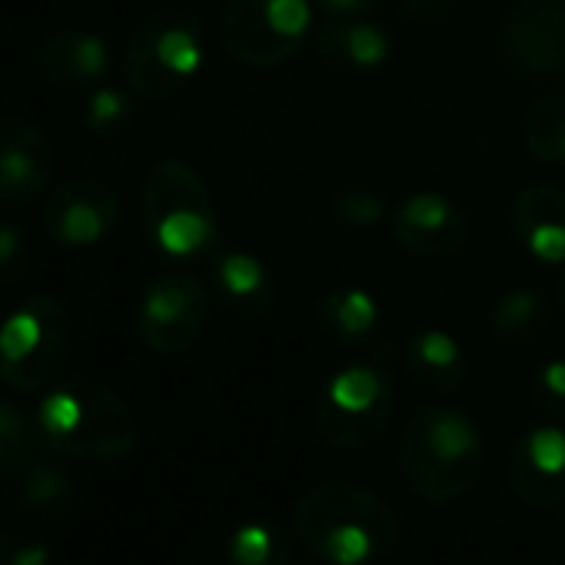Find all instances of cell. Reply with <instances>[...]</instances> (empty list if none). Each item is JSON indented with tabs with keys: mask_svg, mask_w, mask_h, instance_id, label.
<instances>
[{
	"mask_svg": "<svg viewBox=\"0 0 565 565\" xmlns=\"http://www.w3.org/2000/svg\"><path fill=\"white\" fill-rule=\"evenodd\" d=\"M297 539L330 565H370L399 545L393 509L366 486L330 479L313 486L294 512Z\"/></svg>",
	"mask_w": 565,
	"mask_h": 565,
	"instance_id": "cell-1",
	"label": "cell"
},
{
	"mask_svg": "<svg viewBox=\"0 0 565 565\" xmlns=\"http://www.w3.org/2000/svg\"><path fill=\"white\" fill-rule=\"evenodd\" d=\"M38 419L51 452L74 462L110 466L127 459L137 446L134 409L97 376H74L54 386Z\"/></svg>",
	"mask_w": 565,
	"mask_h": 565,
	"instance_id": "cell-2",
	"label": "cell"
},
{
	"mask_svg": "<svg viewBox=\"0 0 565 565\" xmlns=\"http://www.w3.org/2000/svg\"><path fill=\"white\" fill-rule=\"evenodd\" d=\"M482 459V433L459 409H423L403 429L399 469L406 486L426 502L449 505L462 499L479 482Z\"/></svg>",
	"mask_w": 565,
	"mask_h": 565,
	"instance_id": "cell-3",
	"label": "cell"
},
{
	"mask_svg": "<svg viewBox=\"0 0 565 565\" xmlns=\"http://www.w3.org/2000/svg\"><path fill=\"white\" fill-rule=\"evenodd\" d=\"M140 223L147 239L177 259L200 256L216 243V203L200 177V170L186 160L167 157L150 167L140 186Z\"/></svg>",
	"mask_w": 565,
	"mask_h": 565,
	"instance_id": "cell-4",
	"label": "cell"
},
{
	"mask_svg": "<svg viewBox=\"0 0 565 565\" xmlns=\"http://www.w3.org/2000/svg\"><path fill=\"white\" fill-rule=\"evenodd\" d=\"M206 34L193 11L163 8L137 24L124 47V84L140 100L177 97L203 67Z\"/></svg>",
	"mask_w": 565,
	"mask_h": 565,
	"instance_id": "cell-5",
	"label": "cell"
},
{
	"mask_svg": "<svg viewBox=\"0 0 565 565\" xmlns=\"http://www.w3.org/2000/svg\"><path fill=\"white\" fill-rule=\"evenodd\" d=\"M71 313L61 300L28 297L0 323V383L18 393L51 390L71 356Z\"/></svg>",
	"mask_w": 565,
	"mask_h": 565,
	"instance_id": "cell-6",
	"label": "cell"
},
{
	"mask_svg": "<svg viewBox=\"0 0 565 565\" xmlns=\"http://www.w3.org/2000/svg\"><path fill=\"white\" fill-rule=\"evenodd\" d=\"M313 31L307 0H226L216 34L223 51L253 71L287 64Z\"/></svg>",
	"mask_w": 565,
	"mask_h": 565,
	"instance_id": "cell-7",
	"label": "cell"
},
{
	"mask_svg": "<svg viewBox=\"0 0 565 565\" xmlns=\"http://www.w3.org/2000/svg\"><path fill=\"white\" fill-rule=\"evenodd\" d=\"M396 413V386L376 366H347L333 373L313 403L317 433L337 449H363L376 443Z\"/></svg>",
	"mask_w": 565,
	"mask_h": 565,
	"instance_id": "cell-8",
	"label": "cell"
},
{
	"mask_svg": "<svg viewBox=\"0 0 565 565\" xmlns=\"http://www.w3.org/2000/svg\"><path fill=\"white\" fill-rule=\"evenodd\" d=\"M213 297L193 273H160L140 297L137 333L150 353L177 356L186 353L206 330Z\"/></svg>",
	"mask_w": 565,
	"mask_h": 565,
	"instance_id": "cell-9",
	"label": "cell"
},
{
	"mask_svg": "<svg viewBox=\"0 0 565 565\" xmlns=\"http://www.w3.org/2000/svg\"><path fill=\"white\" fill-rule=\"evenodd\" d=\"M502 54L529 77H565V0H512Z\"/></svg>",
	"mask_w": 565,
	"mask_h": 565,
	"instance_id": "cell-10",
	"label": "cell"
},
{
	"mask_svg": "<svg viewBox=\"0 0 565 565\" xmlns=\"http://www.w3.org/2000/svg\"><path fill=\"white\" fill-rule=\"evenodd\" d=\"M120 216L117 193L104 180H71L47 193L41 206V226L57 246H94Z\"/></svg>",
	"mask_w": 565,
	"mask_h": 565,
	"instance_id": "cell-11",
	"label": "cell"
},
{
	"mask_svg": "<svg viewBox=\"0 0 565 565\" xmlns=\"http://www.w3.org/2000/svg\"><path fill=\"white\" fill-rule=\"evenodd\" d=\"M390 223H393V239L413 256L443 259V256L459 253L469 239L466 210L452 196L436 193V190L409 193L393 210Z\"/></svg>",
	"mask_w": 565,
	"mask_h": 565,
	"instance_id": "cell-12",
	"label": "cell"
},
{
	"mask_svg": "<svg viewBox=\"0 0 565 565\" xmlns=\"http://www.w3.org/2000/svg\"><path fill=\"white\" fill-rule=\"evenodd\" d=\"M54 163V147L44 130L14 114H0V203L24 206L44 196Z\"/></svg>",
	"mask_w": 565,
	"mask_h": 565,
	"instance_id": "cell-13",
	"label": "cell"
},
{
	"mask_svg": "<svg viewBox=\"0 0 565 565\" xmlns=\"http://www.w3.org/2000/svg\"><path fill=\"white\" fill-rule=\"evenodd\" d=\"M509 486L532 509L565 502V433L558 426H535L515 443Z\"/></svg>",
	"mask_w": 565,
	"mask_h": 565,
	"instance_id": "cell-14",
	"label": "cell"
},
{
	"mask_svg": "<svg viewBox=\"0 0 565 565\" xmlns=\"http://www.w3.org/2000/svg\"><path fill=\"white\" fill-rule=\"evenodd\" d=\"M34 67L44 81L64 90H87L97 87L107 77L110 51L97 34L67 28L47 34L34 47Z\"/></svg>",
	"mask_w": 565,
	"mask_h": 565,
	"instance_id": "cell-15",
	"label": "cell"
},
{
	"mask_svg": "<svg viewBox=\"0 0 565 565\" xmlns=\"http://www.w3.org/2000/svg\"><path fill=\"white\" fill-rule=\"evenodd\" d=\"M512 233L539 263H565V190L529 183L515 193L509 213Z\"/></svg>",
	"mask_w": 565,
	"mask_h": 565,
	"instance_id": "cell-16",
	"label": "cell"
},
{
	"mask_svg": "<svg viewBox=\"0 0 565 565\" xmlns=\"http://www.w3.org/2000/svg\"><path fill=\"white\" fill-rule=\"evenodd\" d=\"M213 294L216 300L243 320H259L273 310V279L266 266L249 253H223L213 266Z\"/></svg>",
	"mask_w": 565,
	"mask_h": 565,
	"instance_id": "cell-17",
	"label": "cell"
},
{
	"mask_svg": "<svg viewBox=\"0 0 565 565\" xmlns=\"http://www.w3.org/2000/svg\"><path fill=\"white\" fill-rule=\"evenodd\" d=\"M403 370L429 393H456L466 380V353L446 330H419L403 347Z\"/></svg>",
	"mask_w": 565,
	"mask_h": 565,
	"instance_id": "cell-18",
	"label": "cell"
},
{
	"mask_svg": "<svg viewBox=\"0 0 565 565\" xmlns=\"http://www.w3.org/2000/svg\"><path fill=\"white\" fill-rule=\"evenodd\" d=\"M317 47L327 64L343 71H373L386 64L393 44L383 28L366 24L360 18H333L320 28Z\"/></svg>",
	"mask_w": 565,
	"mask_h": 565,
	"instance_id": "cell-19",
	"label": "cell"
},
{
	"mask_svg": "<svg viewBox=\"0 0 565 565\" xmlns=\"http://www.w3.org/2000/svg\"><path fill=\"white\" fill-rule=\"evenodd\" d=\"M47 456L51 446L41 419L18 403H0V476L21 482Z\"/></svg>",
	"mask_w": 565,
	"mask_h": 565,
	"instance_id": "cell-20",
	"label": "cell"
},
{
	"mask_svg": "<svg viewBox=\"0 0 565 565\" xmlns=\"http://www.w3.org/2000/svg\"><path fill=\"white\" fill-rule=\"evenodd\" d=\"M548 323V310L539 290H509L499 297V303L492 307L489 327L495 333L499 343L505 347H529L545 333Z\"/></svg>",
	"mask_w": 565,
	"mask_h": 565,
	"instance_id": "cell-21",
	"label": "cell"
},
{
	"mask_svg": "<svg viewBox=\"0 0 565 565\" xmlns=\"http://www.w3.org/2000/svg\"><path fill=\"white\" fill-rule=\"evenodd\" d=\"M522 140L539 163H565V90H555L529 107Z\"/></svg>",
	"mask_w": 565,
	"mask_h": 565,
	"instance_id": "cell-22",
	"label": "cell"
},
{
	"mask_svg": "<svg viewBox=\"0 0 565 565\" xmlns=\"http://www.w3.org/2000/svg\"><path fill=\"white\" fill-rule=\"evenodd\" d=\"M320 323L333 337H340L347 343H356V340H366L376 330L380 307H376V300L366 290H356V287L333 290L320 303Z\"/></svg>",
	"mask_w": 565,
	"mask_h": 565,
	"instance_id": "cell-23",
	"label": "cell"
},
{
	"mask_svg": "<svg viewBox=\"0 0 565 565\" xmlns=\"http://www.w3.org/2000/svg\"><path fill=\"white\" fill-rule=\"evenodd\" d=\"M134 124V104L124 90L114 87H97L87 100V130L94 137H120Z\"/></svg>",
	"mask_w": 565,
	"mask_h": 565,
	"instance_id": "cell-24",
	"label": "cell"
},
{
	"mask_svg": "<svg viewBox=\"0 0 565 565\" xmlns=\"http://www.w3.org/2000/svg\"><path fill=\"white\" fill-rule=\"evenodd\" d=\"M21 489L24 502L34 509H64L71 502V479L51 456L21 479Z\"/></svg>",
	"mask_w": 565,
	"mask_h": 565,
	"instance_id": "cell-25",
	"label": "cell"
},
{
	"mask_svg": "<svg viewBox=\"0 0 565 565\" xmlns=\"http://www.w3.org/2000/svg\"><path fill=\"white\" fill-rule=\"evenodd\" d=\"M230 558H233V565H276L282 558V548H279L273 529L253 522V525H243L233 532Z\"/></svg>",
	"mask_w": 565,
	"mask_h": 565,
	"instance_id": "cell-26",
	"label": "cell"
},
{
	"mask_svg": "<svg viewBox=\"0 0 565 565\" xmlns=\"http://www.w3.org/2000/svg\"><path fill=\"white\" fill-rule=\"evenodd\" d=\"M337 216L350 226H373L383 216H390V206H386L383 193L366 190V186H353V190H343L337 196Z\"/></svg>",
	"mask_w": 565,
	"mask_h": 565,
	"instance_id": "cell-27",
	"label": "cell"
},
{
	"mask_svg": "<svg viewBox=\"0 0 565 565\" xmlns=\"http://www.w3.org/2000/svg\"><path fill=\"white\" fill-rule=\"evenodd\" d=\"M31 266V239L21 226L4 223L0 226V287L24 279Z\"/></svg>",
	"mask_w": 565,
	"mask_h": 565,
	"instance_id": "cell-28",
	"label": "cell"
},
{
	"mask_svg": "<svg viewBox=\"0 0 565 565\" xmlns=\"http://www.w3.org/2000/svg\"><path fill=\"white\" fill-rule=\"evenodd\" d=\"M47 562H51L47 542L21 529L0 532V565H47Z\"/></svg>",
	"mask_w": 565,
	"mask_h": 565,
	"instance_id": "cell-29",
	"label": "cell"
},
{
	"mask_svg": "<svg viewBox=\"0 0 565 565\" xmlns=\"http://www.w3.org/2000/svg\"><path fill=\"white\" fill-rule=\"evenodd\" d=\"M532 390H535V399H539L542 409H548L555 416H565V360L545 363L535 373Z\"/></svg>",
	"mask_w": 565,
	"mask_h": 565,
	"instance_id": "cell-30",
	"label": "cell"
},
{
	"mask_svg": "<svg viewBox=\"0 0 565 565\" xmlns=\"http://www.w3.org/2000/svg\"><path fill=\"white\" fill-rule=\"evenodd\" d=\"M386 0H320V8L333 18H366L370 11L383 8Z\"/></svg>",
	"mask_w": 565,
	"mask_h": 565,
	"instance_id": "cell-31",
	"label": "cell"
},
{
	"mask_svg": "<svg viewBox=\"0 0 565 565\" xmlns=\"http://www.w3.org/2000/svg\"><path fill=\"white\" fill-rule=\"evenodd\" d=\"M558 290H562V307H565V276H562V287Z\"/></svg>",
	"mask_w": 565,
	"mask_h": 565,
	"instance_id": "cell-32",
	"label": "cell"
}]
</instances>
